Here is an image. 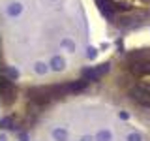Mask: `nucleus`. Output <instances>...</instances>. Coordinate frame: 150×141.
Here are the masks:
<instances>
[{
  "label": "nucleus",
  "mask_w": 150,
  "mask_h": 141,
  "mask_svg": "<svg viewBox=\"0 0 150 141\" xmlns=\"http://www.w3.org/2000/svg\"><path fill=\"white\" fill-rule=\"evenodd\" d=\"M25 141H150V130L105 94H71L40 111Z\"/></svg>",
  "instance_id": "f03ea898"
},
{
  "label": "nucleus",
  "mask_w": 150,
  "mask_h": 141,
  "mask_svg": "<svg viewBox=\"0 0 150 141\" xmlns=\"http://www.w3.org/2000/svg\"><path fill=\"white\" fill-rule=\"evenodd\" d=\"M107 25L118 32L150 25V0H92Z\"/></svg>",
  "instance_id": "20e7f679"
},
{
  "label": "nucleus",
  "mask_w": 150,
  "mask_h": 141,
  "mask_svg": "<svg viewBox=\"0 0 150 141\" xmlns=\"http://www.w3.org/2000/svg\"><path fill=\"white\" fill-rule=\"evenodd\" d=\"M2 49L17 73L36 83L64 81L88 49L81 0H2Z\"/></svg>",
  "instance_id": "f257e3e1"
},
{
  "label": "nucleus",
  "mask_w": 150,
  "mask_h": 141,
  "mask_svg": "<svg viewBox=\"0 0 150 141\" xmlns=\"http://www.w3.org/2000/svg\"><path fill=\"white\" fill-rule=\"evenodd\" d=\"M101 94L150 130V49L122 55L103 81Z\"/></svg>",
  "instance_id": "7ed1b4c3"
}]
</instances>
